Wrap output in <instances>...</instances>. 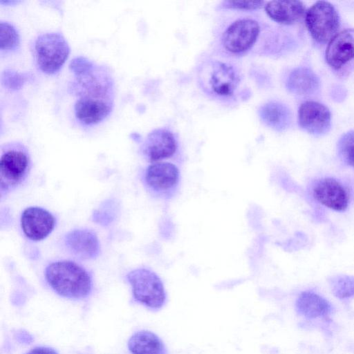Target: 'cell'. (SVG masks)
<instances>
[{"instance_id":"obj_9","label":"cell","mask_w":354,"mask_h":354,"mask_svg":"<svg viewBox=\"0 0 354 354\" xmlns=\"http://www.w3.org/2000/svg\"><path fill=\"white\" fill-rule=\"evenodd\" d=\"M178 149V142L174 133L162 128L151 131L140 148L142 157L153 163L168 159L177 160Z\"/></svg>"},{"instance_id":"obj_10","label":"cell","mask_w":354,"mask_h":354,"mask_svg":"<svg viewBox=\"0 0 354 354\" xmlns=\"http://www.w3.org/2000/svg\"><path fill=\"white\" fill-rule=\"evenodd\" d=\"M20 223L26 236L38 241L46 239L53 232L56 225V218L47 209L32 206L23 211Z\"/></svg>"},{"instance_id":"obj_23","label":"cell","mask_w":354,"mask_h":354,"mask_svg":"<svg viewBox=\"0 0 354 354\" xmlns=\"http://www.w3.org/2000/svg\"><path fill=\"white\" fill-rule=\"evenodd\" d=\"M330 287L335 296L340 299L354 295V277L337 275L330 280Z\"/></svg>"},{"instance_id":"obj_11","label":"cell","mask_w":354,"mask_h":354,"mask_svg":"<svg viewBox=\"0 0 354 354\" xmlns=\"http://www.w3.org/2000/svg\"><path fill=\"white\" fill-rule=\"evenodd\" d=\"M298 122L301 128L308 133L322 136L330 129L331 113L324 104L315 101H306L299 106Z\"/></svg>"},{"instance_id":"obj_18","label":"cell","mask_w":354,"mask_h":354,"mask_svg":"<svg viewBox=\"0 0 354 354\" xmlns=\"http://www.w3.org/2000/svg\"><path fill=\"white\" fill-rule=\"evenodd\" d=\"M320 86L318 76L310 68L300 67L293 70L287 80L288 89L297 95H311Z\"/></svg>"},{"instance_id":"obj_7","label":"cell","mask_w":354,"mask_h":354,"mask_svg":"<svg viewBox=\"0 0 354 354\" xmlns=\"http://www.w3.org/2000/svg\"><path fill=\"white\" fill-rule=\"evenodd\" d=\"M305 21L312 37L321 44L330 41L340 26L335 8L325 1H317L306 12Z\"/></svg>"},{"instance_id":"obj_21","label":"cell","mask_w":354,"mask_h":354,"mask_svg":"<svg viewBox=\"0 0 354 354\" xmlns=\"http://www.w3.org/2000/svg\"><path fill=\"white\" fill-rule=\"evenodd\" d=\"M20 46V35L15 26L8 21L0 22V51L1 54L16 52Z\"/></svg>"},{"instance_id":"obj_3","label":"cell","mask_w":354,"mask_h":354,"mask_svg":"<svg viewBox=\"0 0 354 354\" xmlns=\"http://www.w3.org/2000/svg\"><path fill=\"white\" fill-rule=\"evenodd\" d=\"M32 168L28 149L19 141L6 142L1 147V198L18 189L27 180Z\"/></svg>"},{"instance_id":"obj_5","label":"cell","mask_w":354,"mask_h":354,"mask_svg":"<svg viewBox=\"0 0 354 354\" xmlns=\"http://www.w3.org/2000/svg\"><path fill=\"white\" fill-rule=\"evenodd\" d=\"M71 48L65 37L58 32L38 35L34 41L33 53L39 71L47 75L57 73L69 57Z\"/></svg>"},{"instance_id":"obj_12","label":"cell","mask_w":354,"mask_h":354,"mask_svg":"<svg viewBox=\"0 0 354 354\" xmlns=\"http://www.w3.org/2000/svg\"><path fill=\"white\" fill-rule=\"evenodd\" d=\"M314 198L325 207L337 212L345 211L349 203L346 189L333 178H323L313 187Z\"/></svg>"},{"instance_id":"obj_6","label":"cell","mask_w":354,"mask_h":354,"mask_svg":"<svg viewBox=\"0 0 354 354\" xmlns=\"http://www.w3.org/2000/svg\"><path fill=\"white\" fill-rule=\"evenodd\" d=\"M134 299L146 307L158 310L167 302V293L160 277L153 270L140 268L127 275Z\"/></svg>"},{"instance_id":"obj_20","label":"cell","mask_w":354,"mask_h":354,"mask_svg":"<svg viewBox=\"0 0 354 354\" xmlns=\"http://www.w3.org/2000/svg\"><path fill=\"white\" fill-rule=\"evenodd\" d=\"M299 314L308 318H316L330 313V303L322 296L310 291L301 292L296 301Z\"/></svg>"},{"instance_id":"obj_2","label":"cell","mask_w":354,"mask_h":354,"mask_svg":"<svg viewBox=\"0 0 354 354\" xmlns=\"http://www.w3.org/2000/svg\"><path fill=\"white\" fill-rule=\"evenodd\" d=\"M45 277L51 288L64 297L83 299L92 290L91 274L73 261L58 260L48 263L45 269Z\"/></svg>"},{"instance_id":"obj_8","label":"cell","mask_w":354,"mask_h":354,"mask_svg":"<svg viewBox=\"0 0 354 354\" xmlns=\"http://www.w3.org/2000/svg\"><path fill=\"white\" fill-rule=\"evenodd\" d=\"M261 27L256 19L242 17L232 22L222 36L224 48L232 54H241L250 50L257 42Z\"/></svg>"},{"instance_id":"obj_13","label":"cell","mask_w":354,"mask_h":354,"mask_svg":"<svg viewBox=\"0 0 354 354\" xmlns=\"http://www.w3.org/2000/svg\"><path fill=\"white\" fill-rule=\"evenodd\" d=\"M207 68L206 82L214 94L219 96H230L236 89L239 77L234 68L227 63L215 61Z\"/></svg>"},{"instance_id":"obj_24","label":"cell","mask_w":354,"mask_h":354,"mask_svg":"<svg viewBox=\"0 0 354 354\" xmlns=\"http://www.w3.org/2000/svg\"><path fill=\"white\" fill-rule=\"evenodd\" d=\"M264 1H227L223 3V7L225 8L236 10H256L263 6Z\"/></svg>"},{"instance_id":"obj_16","label":"cell","mask_w":354,"mask_h":354,"mask_svg":"<svg viewBox=\"0 0 354 354\" xmlns=\"http://www.w3.org/2000/svg\"><path fill=\"white\" fill-rule=\"evenodd\" d=\"M267 15L273 21L285 25L299 21L306 14L305 6L300 1H272L265 6Z\"/></svg>"},{"instance_id":"obj_25","label":"cell","mask_w":354,"mask_h":354,"mask_svg":"<svg viewBox=\"0 0 354 354\" xmlns=\"http://www.w3.org/2000/svg\"><path fill=\"white\" fill-rule=\"evenodd\" d=\"M26 354H58L54 349L49 347H36Z\"/></svg>"},{"instance_id":"obj_4","label":"cell","mask_w":354,"mask_h":354,"mask_svg":"<svg viewBox=\"0 0 354 354\" xmlns=\"http://www.w3.org/2000/svg\"><path fill=\"white\" fill-rule=\"evenodd\" d=\"M141 181L152 197L162 201H170L179 193L181 173L178 166L172 162H154L142 171Z\"/></svg>"},{"instance_id":"obj_22","label":"cell","mask_w":354,"mask_h":354,"mask_svg":"<svg viewBox=\"0 0 354 354\" xmlns=\"http://www.w3.org/2000/svg\"><path fill=\"white\" fill-rule=\"evenodd\" d=\"M337 153L344 164L354 169V131L346 132L339 138Z\"/></svg>"},{"instance_id":"obj_14","label":"cell","mask_w":354,"mask_h":354,"mask_svg":"<svg viewBox=\"0 0 354 354\" xmlns=\"http://www.w3.org/2000/svg\"><path fill=\"white\" fill-rule=\"evenodd\" d=\"M326 61L335 70H339L354 59V29H346L330 41L326 50Z\"/></svg>"},{"instance_id":"obj_1","label":"cell","mask_w":354,"mask_h":354,"mask_svg":"<svg viewBox=\"0 0 354 354\" xmlns=\"http://www.w3.org/2000/svg\"><path fill=\"white\" fill-rule=\"evenodd\" d=\"M72 91L77 98L74 106L77 120L85 127H92L104 120L114 104V82L104 66L93 64L76 73Z\"/></svg>"},{"instance_id":"obj_17","label":"cell","mask_w":354,"mask_h":354,"mask_svg":"<svg viewBox=\"0 0 354 354\" xmlns=\"http://www.w3.org/2000/svg\"><path fill=\"white\" fill-rule=\"evenodd\" d=\"M261 121L268 127L278 131L287 129L291 124V113L284 104L271 101L259 109Z\"/></svg>"},{"instance_id":"obj_15","label":"cell","mask_w":354,"mask_h":354,"mask_svg":"<svg viewBox=\"0 0 354 354\" xmlns=\"http://www.w3.org/2000/svg\"><path fill=\"white\" fill-rule=\"evenodd\" d=\"M64 244L74 256L82 259H93L100 252V245L95 233L88 229H77L64 236Z\"/></svg>"},{"instance_id":"obj_19","label":"cell","mask_w":354,"mask_h":354,"mask_svg":"<svg viewBox=\"0 0 354 354\" xmlns=\"http://www.w3.org/2000/svg\"><path fill=\"white\" fill-rule=\"evenodd\" d=\"M128 348L132 354H167L162 340L146 330L135 333L128 342Z\"/></svg>"}]
</instances>
